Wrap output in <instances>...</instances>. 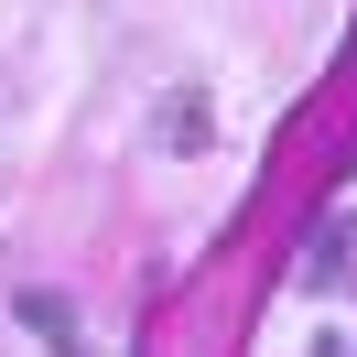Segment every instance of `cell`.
I'll list each match as a JSON object with an SVG mask.
<instances>
[{"label":"cell","mask_w":357,"mask_h":357,"mask_svg":"<svg viewBox=\"0 0 357 357\" xmlns=\"http://www.w3.org/2000/svg\"><path fill=\"white\" fill-rule=\"evenodd\" d=\"M11 314L44 335V357H98V347H87V314H76L66 292H11Z\"/></svg>","instance_id":"1"},{"label":"cell","mask_w":357,"mask_h":357,"mask_svg":"<svg viewBox=\"0 0 357 357\" xmlns=\"http://www.w3.org/2000/svg\"><path fill=\"white\" fill-rule=\"evenodd\" d=\"M162 141H174V152H206V98H174V130Z\"/></svg>","instance_id":"2"},{"label":"cell","mask_w":357,"mask_h":357,"mask_svg":"<svg viewBox=\"0 0 357 357\" xmlns=\"http://www.w3.org/2000/svg\"><path fill=\"white\" fill-rule=\"evenodd\" d=\"M314 357H357V335H335V325H325V335H314Z\"/></svg>","instance_id":"3"}]
</instances>
